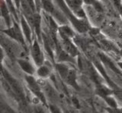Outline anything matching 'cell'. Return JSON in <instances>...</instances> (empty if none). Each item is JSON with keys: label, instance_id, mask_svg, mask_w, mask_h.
Listing matches in <instances>:
<instances>
[{"label": "cell", "instance_id": "6da1fadb", "mask_svg": "<svg viewBox=\"0 0 122 113\" xmlns=\"http://www.w3.org/2000/svg\"><path fill=\"white\" fill-rule=\"evenodd\" d=\"M55 1L58 3V5L60 8L62 9L63 12L66 14L68 17H70V19L72 21V23L74 24V26L76 27V29L79 31L80 32H83L86 30V27L84 24V23L81 21L78 20L77 18L75 17V14L72 13V10L68 9V6L66 3L64 2L63 0H55Z\"/></svg>", "mask_w": 122, "mask_h": 113}, {"label": "cell", "instance_id": "7a4b0ae2", "mask_svg": "<svg viewBox=\"0 0 122 113\" xmlns=\"http://www.w3.org/2000/svg\"><path fill=\"white\" fill-rule=\"evenodd\" d=\"M3 32L5 33L6 35L10 36L11 38L14 39L15 40L18 41L21 43H25L24 40V34L23 32L21 31L20 27H18V25L16 23H14V25L12 27H9L8 29L3 31Z\"/></svg>", "mask_w": 122, "mask_h": 113}, {"label": "cell", "instance_id": "3957f363", "mask_svg": "<svg viewBox=\"0 0 122 113\" xmlns=\"http://www.w3.org/2000/svg\"><path fill=\"white\" fill-rule=\"evenodd\" d=\"M31 56L35 62L36 65L41 66L43 65L44 62V55L41 51V49L38 44L37 40H34L33 42L32 46H31Z\"/></svg>", "mask_w": 122, "mask_h": 113}, {"label": "cell", "instance_id": "277c9868", "mask_svg": "<svg viewBox=\"0 0 122 113\" xmlns=\"http://www.w3.org/2000/svg\"><path fill=\"white\" fill-rule=\"evenodd\" d=\"M0 10H1V16H2V18L5 19V23H7L8 27H10V25H11L10 18H11L9 14V9L8 8L5 0H0Z\"/></svg>", "mask_w": 122, "mask_h": 113}, {"label": "cell", "instance_id": "5b68a950", "mask_svg": "<svg viewBox=\"0 0 122 113\" xmlns=\"http://www.w3.org/2000/svg\"><path fill=\"white\" fill-rule=\"evenodd\" d=\"M21 24L22 28V32L24 33L25 38L29 43H30V36H31V30H30V26L28 23V21L25 19V17H21Z\"/></svg>", "mask_w": 122, "mask_h": 113}, {"label": "cell", "instance_id": "8992f818", "mask_svg": "<svg viewBox=\"0 0 122 113\" xmlns=\"http://www.w3.org/2000/svg\"><path fill=\"white\" fill-rule=\"evenodd\" d=\"M18 63H19V65L21 66V68L24 70V71H25L26 73H28L29 74H33L35 72V69H34V66L31 65V63L30 62L27 61V60H24V59H20V60H18Z\"/></svg>", "mask_w": 122, "mask_h": 113}, {"label": "cell", "instance_id": "52a82bcc", "mask_svg": "<svg viewBox=\"0 0 122 113\" xmlns=\"http://www.w3.org/2000/svg\"><path fill=\"white\" fill-rule=\"evenodd\" d=\"M37 74L38 76H39V77L45 78L50 75V74H51V71H50L49 68L47 66L43 65L38 68V69L37 71Z\"/></svg>", "mask_w": 122, "mask_h": 113}, {"label": "cell", "instance_id": "ba28073f", "mask_svg": "<svg viewBox=\"0 0 122 113\" xmlns=\"http://www.w3.org/2000/svg\"><path fill=\"white\" fill-rule=\"evenodd\" d=\"M84 2L88 5H92L94 9L98 12H102V6L97 0H84Z\"/></svg>", "mask_w": 122, "mask_h": 113}, {"label": "cell", "instance_id": "9c48e42d", "mask_svg": "<svg viewBox=\"0 0 122 113\" xmlns=\"http://www.w3.org/2000/svg\"><path fill=\"white\" fill-rule=\"evenodd\" d=\"M97 91L99 96H105V98L111 93L110 90L108 89L105 88V86H99V88H97Z\"/></svg>", "mask_w": 122, "mask_h": 113}, {"label": "cell", "instance_id": "30bf717a", "mask_svg": "<svg viewBox=\"0 0 122 113\" xmlns=\"http://www.w3.org/2000/svg\"><path fill=\"white\" fill-rule=\"evenodd\" d=\"M105 100L107 102V103H108L111 107H113V108H117V104L116 103V101L114 100L113 98L112 97H108V96H106L105 98Z\"/></svg>", "mask_w": 122, "mask_h": 113}, {"label": "cell", "instance_id": "8fae6325", "mask_svg": "<svg viewBox=\"0 0 122 113\" xmlns=\"http://www.w3.org/2000/svg\"><path fill=\"white\" fill-rule=\"evenodd\" d=\"M114 3L117 5V8L119 10V12L122 16V0H114Z\"/></svg>", "mask_w": 122, "mask_h": 113}, {"label": "cell", "instance_id": "7c38bea8", "mask_svg": "<svg viewBox=\"0 0 122 113\" xmlns=\"http://www.w3.org/2000/svg\"><path fill=\"white\" fill-rule=\"evenodd\" d=\"M27 2L28 3V5H30V7L31 8V9H34V0H27Z\"/></svg>", "mask_w": 122, "mask_h": 113}, {"label": "cell", "instance_id": "4fadbf2b", "mask_svg": "<svg viewBox=\"0 0 122 113\" xmlns=\"http://www.w3.org/2000/svg\"><path fill=\"white\" fill-rule=\"evenodd\" d=\"M2 59H3V52L2 50V49L0 48V63L2 62Z\"/></svg>", "mask_w": 122, "mask_h": 113}, {"label": "cell", "instance_id": "5bb4252c", "mask_svg": "<svg viewBox=\"0 0 122 113\" xmlns=\"http://www.w3.org/2000/svg\"><path fill=\"white\" fill-rule=\"evenodd\" d=\"M53 108H54V109H55V112L53 111V110H52L53 113H61L60 112H59V110H58V109H57V108H56V107H54V106H53Z\"/></svg>", "mask_w": 122, "mask_h": 113}, {"label": "cell", "instance_id": "9a60e30c", "mask_svg": "<svg viewBox=\"0 0 122 113\" xmlns=\"http://www.w3.org/2000/svg\"><path fill=\"white\" fill-rule=\"evenodd\" d=\"M118 36H119L120 38H122V32H120L119 34H118Z\"/></svg>", "mask_w": 122, "mask_h": 113}, {"label": "cell", "instance_id": "2e32d148", "mask_svg": "<svg viewBox=\"0 0 122 113\" xmlns=\"http://www.w3.org/2000/svg\"><path fill=\"white\" fill-rule=\"evenodd\" d=\"M121 55H122V51H121Z\"/></svg>", "mask_w": 122, "mask_h": 113}]
</instances>
